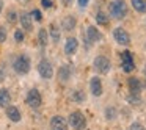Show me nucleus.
<instances>
[{
	"instance_id": "1",
	"label": "nucleus",
	"mask_w": 146,
	"mask_h": 130,
	"mask_svg": "<svg viewBox=\"0 0 146 130\" xmlns=\"http://www.w3.org/2000/svg\"><path fill=\"white\" fill-rule=\"evenodd\" d=\"M110 14L115 19H123L127 14V5L124 0H113L110 3Z\"/></svg>"
},
{
	"instance_id": "2",
	"label": "nucleus",
	"mask_w": 146,
	"mask_h": 130,
	"mask_svg": "<svg viewBox=\"0 0 146 130\" xmlns=\"http://www.w3.org/2000/svg\"><path fill=\"white\" fill-rule=\"evenodd\" d=\"M14 71L17 74H27L30 71V58L27 55H21L14 60V64H13Z\"/></svg>"
},
{
	"instance_id": "3",
	"label": "nucleus",
	"mask_w": 146,
	"mask_h": 130,
	"mask_svg": "<svg viewBox=\"0 0 146 130\" xmlns=\"http://www.w3.org/2000/svg\"><path fill=\"white\" fill-rule=\"evenodd\" d=\"M69 124L76 130H83L85 125H86V119L80 111H74V113H71V116H69Z\"/></svg>"
},
{
	"instance_id": "4",
	"label": "nucleus",
	"mask_w": 146,
	"mask_h": 130,
	"mask_svg": "<svg viewBox=\"0 0 146 130\" xmlns=\"http://www.w3.org/2000/svg\"><path fill=\"white\" fill-rule=\"evenodd\" d=\"M121 66H123L124 72H132L135 69V63H133V55L129 50L121 53Z\"/></svg>"
},
{
	"instance_id": "5",
	"label": "nucleus",
	"mask_w": 146,
	"mask_h": 130,
	"mask_svg": "<svg viewBox=\"0 0 146 130\" xmlns=\"http://www.w3.org/2000/svg\"><path fill=\"white\" fill-rule=\"evenodd\" d=\"M38 72H39V75H41L42 79H52V75H54V67H52L50 61H47V60L39 61Z\"/></svg>"
},
{
	"instance_id": "6",
	"label": "nucleus",
	"mask_w": 146,
	"mask_h": 130,
	"mask_svg": "<svg viewBox=\"0 0 146 130\" xmlns=\"http://www.w3.org/2000/svg\"><path fill=\"white\" fill-rule=\"evenodd\" d=\"M94 69L98 71L99 74H107L110 71V61L105 57H96L94 60Z\"/></svg>"
},
{
	"instance_id": "7",
	"label": "nucleus",
	"mask_w": 146,
	"mask_h": 130,
	"mask_svg": "<svg viewBox=\"0 0 146 130\" xmlns=\"http://www.w3.org/2000/svg\"><path fill=\"white\" fill-rule=\"evenodd\" d=\"M27 104L30 105L32 108H38L41 105V94H39L38 89H30L29 94H27Z\"/></svg>"
},
{
	"instance_id": "8",
	"label": "nucleus",
	"mask_w": 146,
	"mask_h": 130,
	"mask_svg": "<svg viewBox=\"0 0 146 130\" xmlns=\"http://www.w3.org/2000/svg\"><path fill=\"white\" fill-rule=\"evenodd\" d=\"M113 38L116 39L118 44H123V46H127L130 42V36H129V33H127L124 28H116V30H115V32H113Z\"/></svg>"
},
{
	"instance_id": "9",
	"label": "nucleus",
	"mask_w": 146,
	"mask_h": 130,
	"mask_svg": "<svg viewBox=\"0 0 146 130\" xmlns=\"http://www.w3.org/2000/svg\"><path fill=\"white\" fill-rule=\"evenodd\" d=\"M90 89H91V94L99 97L102 94V82L99 77H93L91 82H90Z\"/></svg>"
},
{
	"instance_id": "10",
	"label": "nucleus",
	"mask_w": 146,
	"mask_h": 130,
	"mask_svg": "<svg viewBox=\"0 0 146 130\" xmlns=\"http://www.w3.org/2000/svg\"><path fill=\"white\" fill-rule=\"evenodd\" d=\"M50 127H52V130H68V124H66V121H64V117H61V116L52 117Z\"/></svg>"
},
{
	"instance_id": "11",
	"label": "nucleus",
	"mask_w": 146,
	"mask_h": 130,
	"mask_svg": "<svg viewBox=\"0 0 146 130\" xmlns=\"http://www.w3.org/2000/svg\"><path fill=\"white\" fill-rule=\"evenodd\" d=\"M86 35H88V44H90V42H98V41H101V39H102L101 32H99L96 27H88Z\"/></svg>"
},
{
	"instance_id": "12",
	"label": "nucleus",
	"mask_w": 146,
	"mask_h": 130,
	"mask_svg": "<svg viewBox=\"0 0 146 130\" xmlns=\"http://www.w3.org/2000/svg\"><path fill=\"white\" fill-rule=\"evenodd\" d=\"M127 85H129V89L132 94H140V89H141V83L137 77H130L127 80Z\"/></svg>"
},
{
	"instance_id": "13",
	"label": "nucleus",
	"mask_w": 146,
	"mask_h": 130,
	"mask_svg": "<svg viewBox=\"0 0 146 130\" xmlns=\"http://www.w3.org/2000/svg\"><path fill=\"white\" fill-rule=\"evenodd\" d=\"M77 47H79V42H77L76 38H69L66 41V44H64V52H66L68 55H72L77 52Z\"/></svg>"
},
{
	"instance_id": "14",
	"label": "nucleus",
	"mask_w": 146,
	"mask_h": 130,
	"mask_svg": "<svg viewBox=\"0 0 146 130\" xmlns=\"http://www.w3.org/2000/svg\"><path fill=\"white\" fill-rule=\"evenodd\" d=\"M71 72H72L71 66H69V64H64V66H61L60 69H58V77H60L61 82H66V80H69Z\"/></svg>"
},
{
	"instance_id": "15",
	"label": "nucleus",
	"mask_w": 146,
	"mask_h": 130,
	"mask_svg": "<svg viewBox=\"0 0 146 130\" xmlns=\"http://www.w3.org/2000/svg\"><path fill=\"white\" fill-rule=\"evenodd\" d=\"M7 116L10 117L13 122H19L21 121V111L16 107H8L7 108Z\"/></svg>"
},
{
	"instance_id": "16",
	"label": "nucleus",
	"mask_w": 146,
	"mask_h": 130,
	"mask_svg": "<svg viewBox=\"0 0 146 130\" xmlns=\"http://www.w3.org/2000/svg\"><path fill=\"white\" fill-rule=\"evenodd\" d=\"M11 102V96L7 89H0V107H8Z\"/></svg>"
},
{
	"instance_id": "17",
	"label": "nucleus",
	"mask_w": 146,
	"mask_h": 130,
	"mask_svg": "<svg viewBox=\"0 0 146 130\" xmlns=\"http://www.w3.org/2000/svg\"><path fill=\"white\" fill-rule=\"evenodd\" d=\"M21 24H22V27L27 30V32H30V30H32V19H30V14H27V13L21 14Z\"/></svg>"
},
{
	"instance_id": "18",
	"label": "nucleus",
	"mask_w": 146,
	"mask_h": 130,
	"mask_svg": "<svg viewBox=\"0 0 146 130\" xmlns=\"http://www.w3.org/2000/svg\"><path fill=\"white\" fill-rule=\"evenodd\" d=\"M130 2L138 13H146V0H130Z\"/></svg>"
},
{
	"instance_id": "19",
	"label": "nucleus",
	"mask_w": 146,
	"mask_h": 130,
	"mask_svg": "<svg viewBox=\"0 0 146 130\" xmlns=\"http://www.w3.org/2000/svg\"><path fill=\"white\" fill-rule=\"evenodd\" d=\"M76 17H66V19L63 20V28L64 30H68V32H69V30H74L76 28Z\"/></svg>"
},
{
	"instance_id": "20",
	"label": "nucleus",
	"mask_w": 146,
	"mask_h": 130,
	"mask_svg": "<svg viewBox=\"0 0 146 130\" xmlns=\"http://www.w3.org/2000/svg\"><path fill=\"white\" fill-rule=\"evenodd\" d=\"M96 22L99 24V25H107L108 24V16L104 13H98L96 14Z\"/></svg>"
},
{
	"instance_id": "21",
	"label": "nucleus",
	"mask_w": 146,
	"mask_h": 130,
	"mask_svg": "<svg viewBox=\"0 0 146 130\" xmlns=\"http://www.w3.org/2000/svg\"><path fill=\"white\" fill-rule=\"evenodd\" d=\"M50 35H52V39H54L55 42H58V39H60V30L55 25H50Z\"/></svg>"
},
{
	"instance_id": "22",
	"label": "nucleus",
	"mask_w": 146,
	"mask_h": 130,
	"mask_svg": "<svg viewBox=\"0 0 146 130\" xmlns=\"http://www.w3.org/2000/svg\"><path fill=\"white\" fill-rule=\"evenodd\" d=\"M38 38H39V44H41L42 47H44V46L47 44V33H46V30H39Z\"/></svg>"
},
{
	"instance_id": "23",
	"label": "nucleus",
	"mask_w": 146,
	"mask_h": 130,
	"mask_svg": "<svg viewBox=\"0 0 146 130\" xmlns=\"http://www.w3.org/2000/svg\"><path fill=\"white\" fill-rule=\"evenodd\" d=\"M74 100L76 102H83L85 100V94H83L82 91H76L74 92Z\"/></svg>"
},
{
	"instance_id": "24",
	"label": "nucleus",
	"mask_w": 146,
	"mask_h": 130,
	"mask_svg": "<svg viewBox=\"0 0 146 130\" xmlns=\"http://www.w3.org/2000/svg\"><path fill=\"white\" fill-rule=\"evenodd\" d=\"M115 113H116V110H115V108H107V110H105V116H107V119H113Z\"/></svg>"
},
{
	"instance_id": "25",
	"label": "nucleus",
	"mask_w": 146,
	"mask_h": 130,
	"mask_svg": "<svg viewBox=\"0 0 146 130\" xmlns=\"http://www.w3.org/2000/svg\"><path fill=\"white\" fill-rule=\"evenodd\" d=\"M14 39H16L17 42H22L24 41V33L21 32V30H16V32H14Z\"/></svg>"
},
{
	"instance_id": "26",
	"label": "nucleus",
	"mask_w": 146,
	"mask_h": 130,
	"mask_svg": "<svg viewBox=\"0 0 146 130\" xmlns=\"http://www.w3.org/2000/svg\"><path fill=\"white\" fill-rule=\"evenodd\" d=\"M129 102H130V104H140V96L138 94H132V96H129Z\"/></svg>"
},
{
	"instance_id": "27",
	"label": "nucleus",
	"mask_w": 146,
	"mask_h": 130,
	"mask_svg": "<svg viewBox=\"0 0 146 130\" xmlns=\"http://www.w3.org/2000/svg\"><path fill=\"white\" fill-rule=\"evenodd\" d=\"M41 5L44 8H52L54 7V2H52V0H41Z\"/></svg>"
},
{
	"instance_id": "28",
	"label": "nucleus",
	"mask_w": 146,
	"mask_h": 130,
	"mask_svg": "<svg viewBox=\"0 0 146 130\" xmlns=\"http://www.w3.org/2000/svg\"><path fill=\"white\" fill-rule=\"evenodd\" d=\"M7 39V30L3 27H0V42H3Z\"/></svg>"
},
{
	"instance_id": "29",
	"label": "nucleus",
	"mask_w": 146,
	"mask_h": 130,
	"mask_svg": "<svg viewBox=\"0 0 146 130\" xmlns=\"http://www.w3.org/2000/svg\"><path fill=\"white\" fill-rule=\"evenodd\" d=\"M130 130H145V127H143L140 122H133L132 125H130Z\"/></svg>"
},
{
	"instance_id": "30",
	"label": "nucleus",
	"mask_w": 146,
	"mask_h": 130,
	"mask_svg": "<svg viewBox=\"0 0 146 130\" xmlns=\"http://www.w3.org/2000/svg\"><path fill=\"white\" fill-rule=\"evenodd\" d=\"M32 17H35L36 20H41L42 19V16H41V13H39L38 10H35V11H32V14H30Z\"/></svg>"
},
{
	"instance_id": "31",
	"label": "nucleus",
	"mask_w": 146,
	"mask_h": 130,
	"mask_svg": "<svg viewBox=\"0 0 146 130\" xmlns=\"http://www.w3.org/2000/svg\"><path fill=\"white\" fill-rule=\"evenodd\" d=\"M8 20H10L11 24L16 22V13H14V11H10V14H8Z\"/></svg>"
},
{
	"instance_id": "32",
	"label": "nucleus",
	"mask_w": 146,
	"mask_h": 130,
	"mask_svg": "<svg viewBox=\"0 0 146 130\" xmlns=\"http://www.w3.org/2000/svg\"><path fill=\"white\" fill-rule=\"evenodd\" d=\"M88 2H90V0H79V7H86V5H88Z\"/></svg>"
},
{
	"instance_id": "33",
	"label": "nucleus",
	"mask_w": 146,
	"mask_h": 130,
	"mask_svg": "<svg viewBox=\"0 0 146 130\" xmlns=\"http://www.w3.org/2000/svg\"><path fill=\"white\" fill-rule=\"evenodd\" d=\"M61 2H63V3H64V5H69V3H71V2H72V0H61Z\"/></svg>"
},
{
	"instance_id": "34",
	"label": "nucleus",
	"mask_w": 146,
	"mask_h": 130,
	"mask_svg": "<svg viewBox=\"0 0 146 130\" xmlns=\"http://www.w3.org/2000/svg\"><path fill=\"white\" fill-rule=\"evenodd\" d=\"M2 8H3V2L0 0V13H2Z\"/></svg>"
},
{
	"instance_id": "35",
	"label": "nucleus",
	"mask_w": 146,
	"mask_h": 130,
	"mask_svg": "<svg viewBox=\"0 0 146 130\" xmlns=\"http://www.w3.org/2000/svg\"><path fill=\"white\" fill-rule=\"evenodd\" d=\"M145 77H146V67H145Z\"/></svg>"
}]
</instances>
